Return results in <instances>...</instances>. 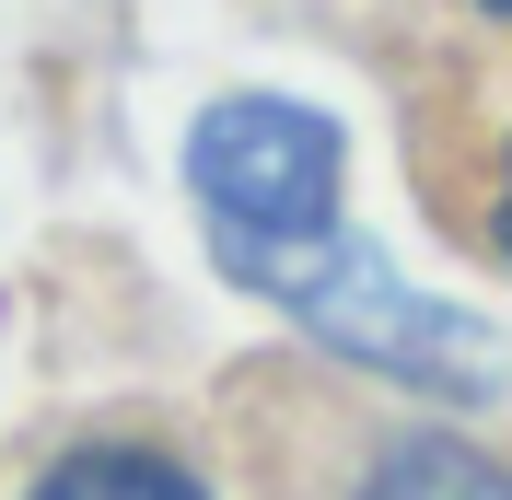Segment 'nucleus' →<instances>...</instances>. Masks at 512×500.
Returning a JSON list of instances; mask_svg holds the SVG:
<instances>
[{"mask_svg":"<svg viewBox=\"0 0 512 500\" xmlns=\"http://www.w3.org/2000/svg\"><path fill=\"white\" fill-rule=\"evenodd\" d=\"M501 245H512V175H501Z\"/></svg>","mask_w":512,"mask_h":500,"instance_id":"nucleus-5","label":"nucleus"},{"mask_svg":"<svg viewBox=\"0 0 512 500\" xmlns=\"http://www.w3.org/2000/svg\"><path fill=\"white\" fill-rule=\"evenodd\" d=\"M35 500H210L187 466H163L140 442H94V454H70V466L35 477Z\"/></svg>","mask_w":512,"mask_h":500,"instance_id":"nucleus-4","label":"nucleus"},{"mask_svg":"<svg viewBox=\"0 0 512 500\" xmlns=\"http://www.w3.org/2000/svg\"><path fill=\"white\" fill-rule=\"evenodd\" d=\"M245 291H268V303L303 326V338H326L338 361H361V373L384 384H419V396H489L501 384V349H489L478 314L431 303L419 280H396L361 233H291V245H233L222 256Z\"/></svg>","mask_w":512,"mask_h":500,"instance_id":"nucleus-1","label":"nucleus"},{"mask_svg":"<svg viewBox=\"0 0 512 500\" xmlns=\"http://www.w3.org/2000/svg\"><path fill=\"white\" fill-rule=\"evenodd\" d=\"M361 500H512V466L466 431H419L361 477Z\"/></svg>","mask_w":512,"mask_h":500,"instance_id":"nucleus-3","label":"nucleus"},{"mask_svg":"<svg viewBox=\"0 0 512 500\" xmlns=\"http://www.w3.org/2000/svg\"><path fill=\"white\" fill-rule=\"evenodd\" d=\"M338 117L291 94H222L187 128V187L210 210V245H291V233H326L338 221Z\"/></svg>","mask_w":512,"mask_h":500,"instance_id":"nucleus-2","label":"nucleus"},{"mask_svg":"<svg viewBox=\"0 0 512 500\" xmlns=\"http://www.w3.org/2000/svg\"><path fill=\"white\" fill-rule=\"evenodd\" d=\"M489 12H512V0H489Z\"/></svg>","mask_w":512,"mask_h":500,"instance_id":"nucleus-6","label":"nucleus"}]
</instances>
